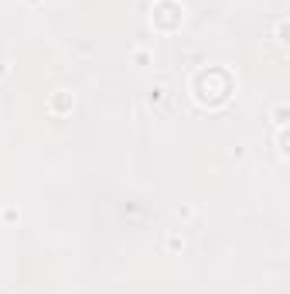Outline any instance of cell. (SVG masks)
<instances>
[{
    "mask_svg": "<svg viewBox=\"0 0 290 294\" xmlns=\"http://www.w3.org/2000/svg\"><path fill=\"white\" fill-rule=\"evenodd\" d=\"M168 246H171V250H181V246H185V239H181V236H171V243H168Z\"/></svg>",
    "mask_w": 290,
    "mask_h": 294,
    "instance_id": "obj_1",
    "label": "cell"
}]
</instances>
